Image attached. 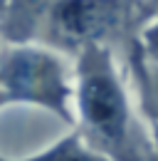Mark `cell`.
<instances>
[{"label": "cell", "mask_w": 158, "mask_h": 161, "mask_svg": "<svg viewBox=\"0 0 158 161\" xmlns=\"http://www.w3.org/2000/svg\"><path fill=\"white\" fill-rule=\"evenodd\" d=\"M82 109L101 139L118 144L126 134V102L118 89L109 60L97 47L84 52L82 69Z\"/></svg>", "instance_id": "obj_1"}, {"label": "cell", "mask_w": 158, "mask_h": 161, "mask_svg": "<svg viewBox=\"0 0 158 161\" xmlns=\"http://www.w3.org/2000/svg\"><path fill=\"white\" fill-rule=\"evenodd\" d=\"M5 84L10 92L22 99L42 102L47 107L62 109L64 104V84L55 60L42 52H15L5 64Z\"/></svg>", "instance_id": "obj_2"}, {"label": "cell", "mask_w": 158, "mask_h": 161, "mask_svg": "<svg viewBox=\"0 0 158 161\" xmlns=\"http://www.w3.org/2000/svg\"><path fill=\"white\" fill-rule=\"evenodd\" d=\"M118 0H64L55 13V30L67 42L101 37L118 20Z\"/></svg>", "instance_id": "obj_3"}, {"label": "cell", "mask_w": 158, "mask_h": 161, "mask_svg": "<svg viewBox=\"0 0 158 161\" xmlns=\"http://www.w3.org/2000/svg\"><path fill=\"white\" fill-rule=\"evenodd\" d=\"M32 161H97V159L92 154H87L84 149H79V144L74 139H67L59 146H55L52 151H47L45 156L32 159Z\"/></svg>", "instance_id": "obj_4"}, {"label": "cell", "mask_w": 158, "mask_h": 161, "mask_svg": "<svg viewBox=\"0 0 158 161\" xmlns=\"http://www.w3.org/2000/svg\"><path fill=\"white\" fill-rule=\"evenodd\" d=\"M148 45H151V50L158 55V27H153V30L148 32Z\"/></svg>", "instance_id": "obj_5"}]
</instances>
